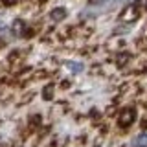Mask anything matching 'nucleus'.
Here are the masks:
<instances>
[{"mask_svg":"<svg viewBox=\"0 0 147 147\" xmlns=\"http://www.w3.org/2000/svg\"><path fill=\"white\" fill-rule=\"evenodd\" d=\"M138 17H140L138 6H136V4H129V6L121 11V15H119V20H121V22H134Z\"/></svg>","mask_w":147,"mask_h":147,"instance_id":"f257e3e1","label":"nucleus"},{"mask_svg":"<svg viewBox=\"0 0 147 147\" xmlns=\"http://www.w3.org/2000/svg\"><path fill=\"white\" fill-rule=\"evenodd\" d=\"M134 119H136V110L134 109H125V110H121V114L118 116V125L125 129L129 125H132Z\"/></svg>","mask_w":147,"mask_h":147,"instance_id":"f03ea898","label":"nucleus"},{"mask_svg":"<svg viewBox=\"0 0 147 147\" xmlns=\"http://www.w3.org/2000/svg\"><path fill=\"white\" fill-rule=\"evenodd\" d=\"M64 17H66V9H64V7H57V9L52 11V20H55V22L63 20Z\"/></svg>","mask_w":147,"mask_h":147,"instance_id":"7ed1b4c3","label":"nucleus"},{"mask_svg":"<svg viewBox=\"0 0 147 147\" xmlns=\"http://www.w3.org/2000/svg\"><path fill=\"white\" fill-rule=\"evenodd\" d=\"M132 147H147V134H138L132 140Z\"/></svg>","mask_w":147,"mask_h":147,"instance_id":"20e7f679","label":"nucleus"},{"mask_svg":"<svg viewBox=\"0 0 147 147\" xmlns=\"http://www.w3.org/2000/svg\"><path fill=\"white\" fill-rule=\"evenodd\" d=\"M129 59H131V55H129V53H119L118 57H116V64L121 68V66H125V64L129 63Z\"/></svg>","mask_w":147,"mask_h":147,"instance_id":"39448f33","label":"nucleus"},{"mask_svg":"<svg viewBox=\"0 0 147 147\" xmlns=\"http://www.w3.org/2000/svg\"><path fill=\"white\" fill-rule=\"evenodd\" d=\"M53 92H55V88H53V85H48V86H46V88L42 90V98L44 99H53Z\"/></svg>","mask_w":147,"mask_h":147,"instance_id":"423d86ee","label":"nucleus"},{"mask_svg":"<svg viewBox=\"0 0 147 147\" xmlns=\"http://www.w3.org/2000/svg\"><path fill=\"white\" fill-rule=\"evenodd\" d=\"M22 28H24V22L15 20L13 22V35H22Z\"/></svg>","mask_w":147,"mask_h":147,"instance_id":"0eeeda50","label":"nucleus"},{"mask_svg":"<svg viewBox=\"0 0 147 147\" xmlns=\"http://www.w3.org/2000/svg\"><path fill=\"white\" fill-rule=\"evenodd\" d=\"M66 68L77 74V72H81V70H83V64H81V63H72V61H70V63H66Z\"/></svg>","mask_w":147,"mask_h":147,"instance_id":"6e6552de","label":"nucleus"},{"mask_svg":"<svg viewBox=\"0 0 147 147\" xmlns=\"http://www.w3.org/2000/svg\"><path fill=\"white\" fill-rule=\"evenodd\" d=\"M40 123V116H33V119H31V125H39Z\"/></svg>","mask_w":147,"mask_h":147,"instance_id":"1a4fd4ad","label":"nucleus"},{"mask_svg":"<svg viewBox=\"0 0 147 147\" xmlns=\"http://www.w3.org/2000/svg\"><path fill=\"white\" fill-rule=\"evenodd\" d=\"M2 2H4V4H6V6H13V4H15V2H17V0H2Z\"/></svg>","mask_w":147,"mask_h":147,"instance_id":"9d476101","label":"nucleus"}]
</instances>
